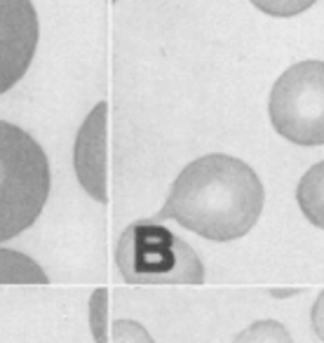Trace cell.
Instances as JSON below:
<instances>
[{"mask_svg":"<svg viewBox=\"0 0 324 343\" xmlns=\"http://www.w3.org/2000/svg\"><path fill=\"white\" fill-rule=\"evenodd\" d=\"M263 202V183L249 165L233 155L209 153L179 172L151 221L174 219L205 240L230 242L256 226Z\"/></svg>","mask_w":324,"mask_h":343,"instance_id":"1","label":"cell"},{"mask_svg":"<svg viewBox=\"0 0 324 343\" xmlns=\"http://www.w3.org/2000/svg\"><path fill=\"white\" fill-rule=\"evenodd\" d=\"M50 195L45 151L21 127L0 120V242L36 224Z\"/></svg>","mask_w":324,"mask_h":343,"instance_id":"2","label":"cell"},{"mask_svg":"<svg viewBox=\"0 0 324 343\" xmlns=\"http://www.w3.org/2000/svg\"><path fill=\"white\" fill-rule=\"evenodd\" d=\"M115 263L129 285L205 282V266L193 247L151 219L127 226L117 242Z\"/></svg>","mask_w":324,"mask_h":343,"instance_id":"3","label":"cell"},{"mask_svg":"<svg viewBox=\"0 0 324 343\" xmlns=\"http://www.w3.org/2000/svg\"><path fill=\"white\" fill-rule=\"evenodd\" d=\"M268 115L282 139L296 146H324V61L306 59L279 75Z\"/></svg>","mask_w":324,"mask_h":343,"instance_id":"4","label":"cell"},{"mask_svg":"<svg viewBox=\"0 0 324 343\" xmlns=\"http://www.w3.org/2000/svg\"><path fill=\"white\" fill-rule=\"evenodd\" d=\"M38 36V12L31 0H0V94L26 75Z\"/></svg>","mask_w":324,"mask_h":343,"instance_id":"5","label":"cell"},{"mask_svg":"<svg viewBox=\"0 0 324 343\" xmlns=\"http://www.w3.org/2000/svg\"><path fill=\"white\" fill-rule=\"evenodd\" d=\"M106 120L108 104L99 101L87 113L73 146V167L80 186L92 200L108 202L106 193Z\"/></svg>","mask_w":324,"mask_h":343,"instance_id":"6","label":"cell"},{"mask_svg":"<svg viewBox=\"0 0 324 343\" xmlns=\"http://www.w3.org/2000/svg\"><path fill=\"white\" fill-rule=\"evenodd\" d=\"M296 202L303 217L324 230V160L313 165L296 186Z\"/></svg>","mask_w":324,"mask_h":343,"instance_id":"7","label":"cell"},{"mask_svg":"<svg viewBox=\"0 0 324 343\" xmlns=\"http://www.w3.org/2000/svg\"><path fill=\"white\" fill-rule=\"evenodd\" d=\"M0 282H24V285H47L50 278L38 266L36 259L17 249H0Z\"/></svg>","mask_w":324,"mask_h":343,"instance_id":"8","label":"cell"},{"mask_svg":"<svg viewBox=\"0 0 324 343\" xmlns=\"http://www.w3.org/2000/svg\"><path fill=\"white\" fill-rule=\"evenodd\" d=\"M233 343H294L287 327L277 320H256L233 339Z\"/></svg>","mask_w":324,"mask_h":343,"instance_id":"9","label":"cell"},{"mask_svg":"<svg viewBox=\"0 0 324 343\" xmlns=\"http://www.w3.org/2000/svg\"><path fill=\"white\" fill-rule=\"evenodd\" d=\"M90 329L97 343H108V289L99 287L90 298Z\"/></svg>","mask_w":324,"mask_h":343,"instance_id":"10","label":"cell"},{"mask_svg":"<svg viewBox=\"0 0 324 343\" xmlns=\"http://www.w3.org/2000/svg\"><path fill=\"white\" fill-rule=\"evenodd\" d=\"M256 9L266 12L268 17H279V19H289V17H298L303 14L306 9H310L317 0H249Z\"/></svg>","mask_w":324,"mask_h":343,"instance_id":"11","label":"cell"},{"mask_svg":"<svg viewBox=\"0 0 324 343\" xmlns=\"http://www.w3.org/2000/svg\"><path fill=\"white\" fill-rule=\"evenodd\" d=\"M110 343H155L141 322L136 320H117L110 327Z\"/></svg>","mask_w":324,"mask_h":343,"instance_id":"12","label":"cell"},{"mask_svg":"<svg viewBox=\"0 0 324 343\" xmlns=\"http://www.w3.org/2000/svg\"><path fill=\"white\" fill-rule=\"evenodd\" d=\"M310 322H313V329H315L317 339L324 343V291L317 296L315 303H313V310H310Z\"/></svg>","mask_w":324,"mask_h":343,"instance_id":"13","label":"cell"},{"mask_svg":"<svg viewBox=\"0 0 324 343\" xmlns=\"http://www.w3.org/2000/svg\"><path fill=\"white\" fill-rule=\"evenodd\" d=\"M270 294H272V296H294L296 289H287V291H282V289H272Z\"/></svg>","mask_w":324,"mask_h":343,"instance_id":"14","label":"cell"}]
</instances>
